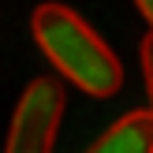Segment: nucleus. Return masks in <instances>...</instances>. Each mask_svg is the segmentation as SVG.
Returning <instances> with one entry per match:
<instances>
[{"label": "nucleus", "mask_w": 153, "mask_h": 153, "mask_svg": "<svg viewBox=\"0 0 153 153\" xmlns=\"http://www.w3.org/2000/svg\"><path fill=\"white\" fill-rule=\"evenodd\" d=\"M134 7H138V15L146 22H153V0H134Z\"/></svg>", "instance_id": "obj_5"}, {"label": "nucleus", "mask_w": 153, "mask_h": 153, "mask_svg": "<svg viewBox=\"0 0 153 153\" xmlns=\"http://www.w3.org/2000/svg\"><path fill=\"white\" fill-rule=\"evenodd\" d=\"M142 75H146V90H153V34L142 41Z\"/></svg>", "instance_id": "obj_4"}, {"label": "nucleus", "mask_w": 153, "mask_h": 153, "mask_svg": "<svg viewBox=\"0 0 153 153\" xmlns=\"http://www.w3.org/2000/svg\"><path fill=\"white\" fill-rule=\"evenodd\" d=\"M30 30H34V41L45 52V60L67 82H75L82 94H90V97H116L120 94L123 64L75 7L56 4V0L37 4Z\"/></svg>", "instance_id": "obj_1"}, {"label": "nucleus", "mask_w": 153, "mask_h": 153, "mask_svg": "<svg viewBox=\"0 0 153 153\" xmlns=\"http://www.w3.org/2000/svg\"><path fill=\"white\" fill-rule=\"evenodd\" d=\"M86 153H153V112L149 108L127 112Z\"/></svg>", "instance_id": "obj_3"}, {"label": "nucleus", "mask_w": 153, "mask_h": 153, "mask_svg": "<svg viewBox=\"0 0 153 153\" xmlns=\"http://www.w3.org/2000/svg\"><path fill=\"white\" fill-rule=\"evenodd\" d=\"M64 105H67V97L56 79H34L15 105L4 153H52Z\"/></svg>", "instance_id": "obj_2"}]
</instances>
